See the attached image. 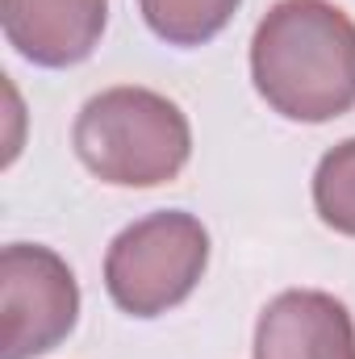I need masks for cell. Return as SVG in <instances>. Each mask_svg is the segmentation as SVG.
I'll return each instance as SVG.
<instances>
[{
  "label": "cell",
  "mask_w": 355,
  "mask_h": 359,
  "mask_svg": "<svg viewBox=\"0 0 355 359\" xmlns=\"http://www.w3.org/2000/svg\"><path fill=\"white\" fill-rule=\"evenodd\" d=\"M251 351L255 359H355V322L339 297L288 288L264 305Z\"/></svg>",
  "instance_id": "cell-5"
},
{
  "label": "cell",
  "mask_w": 355,
  "mask_h": 359,
  "mask_svg": "<svg viewBox=\"0 0 355 359\" xmlns=\"http://www.w3.org/2000/svg\"><path fill=\"white\" fill-rule=\"evenodd\" d=\"M209 268V230L184 209L130 222L105 255V288L130 318H159L184 305Z\"/></svg>",
  "instance_id": "cell-3"
},
{
  "label": "cell",
  "mask_w": 355,
  "mask_h": 359,
  "mask_svg": "<svg viewBox=\"0 0 355 359\" xmlns=\"http://www.w3.org/2000/svg\"><path fill=\"white\" fill-rule=\"evenodd\" d=\"M109 0H0L8 46L34 67H76L100 46Z\"/></svg>",
  "instance_id": "cell-6"
},
{
  "label": "cell",
  "mask_w": 355,
  "mask_h": 359,
  "mask_svg": "<svg viewBox=\"0 0 355 359\" xmlns=\"http://www.w3.org/2000/svg\"><path fill=\"white\" fill-rule=\"evenodd\" d=\"M314 209L335 230L355 238V138H343L318 159L314 172Z\"/></svg>",
  "instance_id": "cell-8"
},
{
  "label": "cell",
  "mask_w": 355,
  "mask_h": 359,
  "mask_svg": "<svg viewBox=\"0 0 355 359\" xmlns=\"http://www.w3.org/2000/svg\"><path fill=\"white\" fill-rule=\"evenodd\" d=\"M251 84L305 126L355 109V21L330 0H276L251 38Z\"/></svg>",
  "instance_id": "cell-1"
},
{
  "label": "cell",
  "mask_w": 355,
  "mask_h": 359,
  "mask_svg": "<svg viewBox=\"0 0 355 359\" xmlns=\"http://www.w3.org/2000/svg\"><path fill=\"white\" fill-rule=\"evenodd\" d=\"M72 147L92 176L113 188H159L184 172L192 126L172 96L117 84L84 100L72 126Z\"/></svg>",
  "instance_id": "cell-2"
},
{
  "label": "cell",
  "mask_w": 355,
  "mask_h": 359,
  "mask_svg": "<svg viewBox=\"0 0 355 359\" xmlns=\"http://www.w3.org/2000/svg\"><path fill=\"white\" fill-rule=\"evenodd\" d=\"M80 318V284L42 243H8L0 255V359L55 351Z\"/></svg>",
  "instance_id": "cell-4"
},
{
  "label": "cell",
  "mask_w": 355,
  "mask_h": 359,
  "mask_svg": "<svg viewBox=\"0 0 355 359\" xmlns=\"http://www.w3.org/2000/svg\"><path fill=\"white\" fill-rule=\"evenodd\" d=\"M243 0H138L142 21L168 46H205L213 42Z\"/></svg>",
  "instance_id": "cell-7"
}]
</instances>
